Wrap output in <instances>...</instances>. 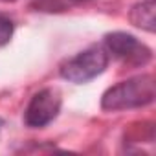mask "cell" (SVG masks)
I'll use <instances>...</instances> for the list:
<instances>
[{
    "label": "cell",
    "mask_w": 156,
    "mask_h": 156,
    "mask_svg": "<svg viewBox=\"0 0 156 156\" xmlns=\"http://www.w3.org/2000/svg\"><path fill=\"white\" fill-rule=\"evenodd\" d=\"M156 83L152 75H138L132 79L121 81L103 94L101 107L105 110H125L145 107L154 101Z\"/></svg>",
    "instance_id": "6da1fadb"
},
{
    "label": "cell",
    "mask_w": 156,
    "mask_h": 156,
    "mask_svg": "<svg viewBox=\"0 0 156 156\" xmlns=\"http://www.w3.org/2000/svg\"><path fill=\"white\" fill-rule=\"evenodd\" d=\"M107 51L99 46H92L66 61L61 68V75L72 83H87L107 68Z\"/></svg>",
    "instance_id": "7a4b0ae2"
},
{
    "label": "cell",
    "mask_w": 156,
    "mask_h": 156,
    "mask_svg": "<svg viewBox=\"0 0 156 156\" xmlns=\"http://www.w3.org/2000/svg\"><path fill=\"white\" fill-rule=\"evenodd\" d=\"M61 110V94L55 88H44L41 92H37L28 108H26V123L33 129L44 127L50 121H53L57 118Z\"/></svg>",
    "instance_id": "3957f363"
},
{
    "label": "cell",
    "mask_w": 156,
    "mask_h": 156,
    "mask_svg": "<svg viewBox=\"0 0 156 156\" xmlns=\"http://www.w3.org/2000/svg\"><path fill=\"white\" fill-rule=\"evenodd\" d=\"M105 51L121 61H132L136 64H145L151 59L149 48L140 44L136 37L125 31H114L105 37Z\"/></svg>",
    "instance_id": "277c9868"
},
{
    "label": "cell",
    "mask_w": 156,
    "mask_h": 156,
    "mask_svg": "<svg viewBox=\"0 0 156 156\" xmlns=\"http://www.w3.org/2000/svg\"><path fill=\"white\" fill-rule=\"evenodd\" d=\"M130 22L145 31H154L156 30V4L154 0H147L132 8L130 11Z\"/></svg>",
    "instance_id": "5b68a950"
},
{
    "label": "cell",
    "mask_w": 156,
    "mask_h": 156,
    "mask_svg": "<svg viewBox=\"0 0 156 156\" xmlns=\"http://www.w3.org/2000/svg\"><path fill=\"white\" fill-rule=\"evenodd\" d=\"M13 37V22L6 17H0V46H6Z\"/></svg>",
    "instance_id": "8992f818"
},
{
    "label": "cell",
    "mask_w": 156,
    "mask_h": 156,
    "mask_svg": "<svg viewBox=\"0 0 156 156\" xmlns=\"http://www.w3.org/2000/svg\"><path fill=\"white\" fill-rule=\"evenodd\" d=\"M72 2H85V0H72Z\"/></svg>",
    "instance_id": "52a82bcc"
},
{
    "label": "cell",
    "mask_w": 156,
    "mask_h": 156,
    "mask_svg": "<svg viewBox=\"0 0 156 156\" xmlns=\"http://www.w3.org/2000/svg\"><path fill=\"white\" fill-rule=\"evenodd\" d=\"M2 2H13V0H2Z\"/></svg>",
    "instance_id": "ba28073f"
}]
</instances>
